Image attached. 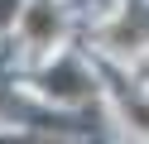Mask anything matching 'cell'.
<instances>
[{
  "mask_svg": "<svg viewBox=\"0 0 149 144\" xmlns=\"http://www.w3.org/2000/svg\"><path fill=\"white\" fill-rule=\"evenodd\" d=\"M15 38L29 53H39L43 63L63 53V10L53 0H24L15 15Z\"/></svg>",
  "mask_w": 149,
  "mask_h": 144,
  "instance_id": "3957f363",
  "label": "cell"
},
{
  "mask_svg": "<svg viewBox=\"0 0 149 144\" xmlns=\"http://www.w3.org/2000/svg\"><path fill=\"white\" fill-rule=\"evenodd\" d=\"M101 43L106 53H116L120 63H135V58L149 53V0H135V5H116L111 19L101 24Z\"/></svg>",
  "mask_w": 149,
  "mask_h": 144,
  "instance_id": "7a4b0ae2",
  "label": "cell"
},
{
  "mask_svg": "<svg viewBox=\"0 0 149 144\" xmlns=\"http://www.w3.org/2000/svg\"><path fill=\"white\" fill-rule=\"evenodd\" d=\"M39 96L53 101V106H82V101L96 96V72H91L77 53L63 48L58 58L43 63V72H39Z\"/></svg>",
  "mask_w": 149,
  "mask_h": 144,
  "instance_id": "6da1fadb",
  "label": "cell"
},
{
  "mask_svg": "<svg viewBox=\"0 0 149 144\" xmlns=\"http://www.w3.org/2000/svg\"><path fill=\"white\" fill-rule=\"evenodd\" d=\"M116 111H120V120H125V130L135 134L139 144H149V86H120L116 91Z\"/></svg>",
  "mask_w": 149,
  "mask_h": 144,
  "instance_id": "277c9868",
  "label": "cell"
}]
</instances>
